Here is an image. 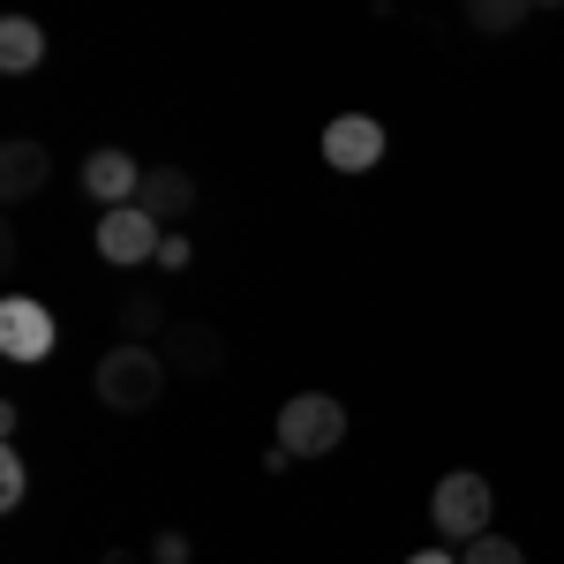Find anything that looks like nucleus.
Here are the masks:
<instances>
[{
	"instance_id": "obj_5",
	"label": "nucleus",
	"mask_w": 564,
	"mask_h": 564,
	"mask_svg": "<svg viewBox=\"0 0 564 564\" xmlns=\"http://www.w3.org/2000/svg\"><path fill=\"white\" fill-rule=\"evenodd\" d=\"M53 339H61V324H53V308L39 294H8L0 302V354L8 361H45Z\"/></svg>"
},
{
	"instance_id": "obj_16",
	"label": "nucleus",
	"mask_w": 564,
	"mask_h": 564,
	"mask_svg": "<svg viewBox=\"0 0 564 564\" xmlns=\"http://www.w3.org/2000/svg\"><path fill=\"white\" fill-rule=\"evenodd\" d=\"M151 564H188V534H174V527H166V534L151 542Z\"/></svg>"
},
{
	"instance_id": "obj_4",
	"label": "nucleus",
	"mask_w": 564,
	"mask_h": 564,
	"mask_svg": "<svg viewBox=\"0 0 564 564\" xmlns=\"http://www.w3.org/2000/svg\"><path fill=\"white\" fill-rule=\"evenodd\" d=\"M159 241H166V226L143 212V204H113V212L98 218V257L135 271V263H159Z\"/></svg>"
},
{
	"instance_id": "obj_17",
	"label": "nucleus",
	"mask_w": 564,
	"mask_h": 564,
	"mask_svg": "<svg viewBox=\"0 0 564 564\" xmlns=\"http://www.w3.org/2000/svg\"><path fill=\"white\" fill-rule=\"evenodd\" d=\"M159 263L181 271V263H188V234H166V241H159Z\"/></svg>"
},
{
	"instance_id": "obj_9",
	"label": "nucleus",
	"mask_w": 564,
	"mask_h": 564,
	"mask_svg": "<svg viewBox=\"0 0 564 564\" xmlns=\"http://www.w3.org/2000/svg\"><path fill=\"white\" fill-rule=\"evenodd\" d=\"M45 181H53V151L31 143V135H8V143H0V196H8V204H31Z\"/></svg>"
},
{
	"instance_id": "obj_12",
	"label": "nucleus",
	"mask_w": 564,
	"mask_h": 564,
	"mask_svg": "<svg viewBox=\"0 0 564 564\" xmlns=\"http://www.w3.org/2000/svg\"><path fill=\"white\" fill-rule=\"evenodd\" d=\"M527 15H534V0H467V31L481 39H512Z\"/></svg>"
},
{
	"instance_id": "obj_6",
	"label": "nucleus",
	"mask_w": 564,
	"mask_h": 564,
	"mask_svg": "<svg viewBox=\"0 0 564 564\" xmlns=\"http://www.w3.org/2000/svg\"><path fill=\"white\" fill-rule=\"evenodd\" d=\"M166 369L174 377H188V384H212L218 369H226V332L218 324H196V316H181V324H166Z\"/></svg>"
},
{
	"instance_id": "obj_11",
	"label": "nucleus",
	"mask_w": 564,
	"mask_h": 564,
	"mask_svg": "<svg viewBox=\"0 0 564 564\" xmlns=\"http://www.w3.org/2000/svg\"><path fill=\"white\" fill-rule=\"evenodd\" d=\"M39 61H45V31L31 15H8V23H0V68H8V76H31Z\"/></svg>"
},
{
	"instance_id": "obj_1",
	"label": "nucleus",
	"mask_w": 564,
	"mask_h": 564,
	"mask_svg": "<svg viewBox=\"0 0 564 564\" xmlns=\"http://www.w3.org/2000/svg\"><path fill=\"white\" fill-rule=\"evenodd\" d=\"M166 377H174V369H166L159 347L121 339V347L98 354V377H90V384H98V406H106V414H151V406L166 399Z\"/></svg>"
},
{
	"instance_id": "obj_18",
	"label": "nucleus",
	"mask_w": 564,
	"mask_h": 564,
	"mask_svg": "<svg viewBox=\"0 0 564 564\" xmlns=\"http://www.w3.org/2000/svg\"><path fill=\"white\" fill-rule=\"evenodd\" d=\"M406 564H459V557H452V542H436V550H414Z\"/></svg>"
},
{
	"instance_id": "obj_7",
	"label": "nucleus",
	"mask_w": 564,
	"mask_h": 564,
	"mask_svg": "<svg viewBox=\"0 0 564 564\" xmlns=\"http://www.w3.org/2000/svg\"><path fill=\"white\" fill-rule=\"evenodd\" d=\"M324 166H332V174H377V166H384V121L339 113V121L324 129Z\"/></svg>"
},
{
	"instance_id": "obj_8",
	"label": "nucleus",
	"mask_w": 564,
	"mask_h": 564,
	"mask_svg": "<svg viewBox=\"0 0 564 564\" xmlns=\"http://www.w3.org/2000/svg\"><path fill=\"white\" fill-rule=\"evenodd\" d=\"M135 188H143V166H135L129 151H113V143H98L84 159V196L98 212H113V204H135Z\"/></svg>"
},
{
	"instance_id": "obj_20",
	"label": "nucleus",
	"mask_w": 564,
	"mask_h": 564,
	"mask_svg": "<svg viewBox=\"0 0 564 564\" xmlns=\"http://www.w3.org/2000/svg\"><path fill=\"white\" fill-rule=\"evenodd\" d=\"M534 8H564V0H534Z\"/></svg>"
},
{
	"instance_id": "obj_2",
	"label": "nucleus",
	"mask_w": 564,
	"mask_h": 564,
	"mask_svg": "<svg viewBox=\"0 0 564 564\" xmlns=\"http://www.w3.org/2000/svg\"><path fill=\"white\" fill-rule=\"evenodd\" d=\"M279 444H286L294 459H332V452L347 444V399H332V391L286 399V406H279Z\"/></svg>"
},
{
	"instance_id": "obj_15",
	"label": "nucleus",
	"mask_w": 564,
	"mask_h": 564,
	"mask_svg": "<svg viewBox=\"0 0 564 564\" xmlns=\"http://www.w3.org/2000/svg\"><path fill=\"white\" fill-rule=\"evenodd\" d=\"M23 497H31V467H23V452L8 444V452H0V512H15Z\"/></svg>"
},
{
	"instance_id": "obj_14",
	"label": "nucleus",
	"mask_w": 564,
	"mask_h": 564,
	"mask_svg": "<svg viewBox=\"0 0 564 564\" xmlns=\"http://www.w3.org/2000/svg\"><path fill=\"white\" fill-rule=\"evenodd\" d=\"M459 564H527V550L512 542V534H497V527H489V534L467 542V557H459Z\"/></svg>"
},
{
	"instance_id": "obj_19",
	"label": "nucleus",
	"mask_w": 564,
	"mask_h": 564,
	"mask_svg": "<svg viewBox=\"0 0 564 564\" xmlns=\"http://www.w3.org/2000/svg\"><path fill=\"white\" fill-rule=\"evenodd\" d=\"M98 564H135V557H129V550H106V557H98Z\"/></svg>"
},
{
	"instance_id": "obj_3",
	"label": "nucleus",
	"mask_w": 564,
	"mask_h": 564,
	"mask_svg": "<svg viewBox=\"0 0 564 564\" xmlns=\"http://www.w3.org/2000/svg\"><path fill=\"white\" fill-rule=\"evenodd\" d=\"M489 512H497V489L475 475V467H452V475L430 489V527L444 542H475L489 534Z\"/></svg>"
},
{
	"instance_id": "obj_13",
	"label": "nucleus",
	"mask_w": 564,
	"mask_h": 564,
	"mask_svg": "<svg viewBox=\"0 0 564 564\" xmlns=\"http://www.w3.org/2000/svg\"><path fill=\"white\" fill-rule=\"evenodd\" d=\"M121 339H143V347L166 339V308L151 302V294H129V302H121Z\"/></svg>"
},
{
	"instance_id": "obj_10",
	"label": "nucleus",
	"mask_w": 564,
	"mask_h": 564,
	"mask_svg": "<svg viewBox=\"0 0 564 564\" xmlns=\"http://www.w3.org/2000/svg\"><path fill=\"white\" fill-rule=\"evenodd\" d=\"M135 204L159 218V226H181V218L196 212V181L181 174V166H143V188H135Z\"/></svg>"
}]
</instances>
